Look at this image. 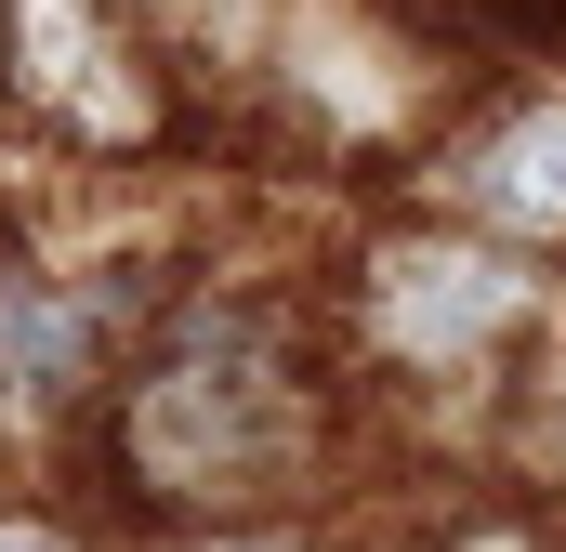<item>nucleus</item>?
Listing matches in <instances>:
<instances>
[{"label":"nucleus","mask_w":566,"mask_h":552,"mask_svg":"<svg viewBox=\"0 0 566 552\" xmlns=\"http://www.w3.org/2000/svg\"><path fill=\"white\" fill-rule=\"evenodd\" d=\"M329 329L303 302H264V289H171L145 316L133 369L106 382L93 408V474L133 500V513H171V527H238V513H277L303 500L316 447H329Z\"/></svg>","instance_id":"f257e3e1"},{"label":"nucleus","mask_w":566,"mask_h":552,"mask_svg":"<svg viewBox=\"0 0 566 552\" xmlns=\"http://www.w3.org/2000/svg\"><path fill=\"white\" fill-rule=\"evenodd\" d=\"M329 342H343V369H369L396 395H514V369L554 342V264H527L448 211L382 224L343 264Z\"/></svg>","instance_id":"f03ea898"},{"label":"nucleus","mask_w":566,"mask_h":552,"mask_svg":"<svg viewBox=\"0 0 566 552\" xmlns=\"http://www.w3.org/2000/svg\"><path fill=\"white\" fill-rule=\"evenodd\" d=\"M0 106L80 158H145L171 132V53L133 0H0Z\"/></svg>","instance_id":"7ed1b4c3"},{"label":"nucleus","mask_w":566,"mask_h":552,"mask_svg":"<svg viewBox=\"0 0 566 552\" xmlns=\"http://www.w3.org/2000/svg\"><path fill=\"white\" fill-rule=\"evenodd\" d=\"M171 289L106 264H40V251H0V434H66V421L106 408V382L133 369L145 316Z\"/></svg>","instance_id":"20e7f679"},{"label":"nucleus","mask_w":566,"mask_h":552,"mask_svg":"<svg viewBox=\"0 0 566 552\" xmlns=\"http://www.w3.org/2000/svg\"><path fill=\"white\" fill-rule=\"evenodd\" d=\"M422 211L527 251V264H566V79H514L474 119H448L422 145Z\"/></svg>","instance_id":"39448f33"},{"label":"nucleus","mask_w":566,"mask_h":552,"mask_svg":"<svg viewBox=\"0 0 566 552\" xmlns=\"http://www.w3.org/2000/svg\"><path fill=\"white\" fill-rule=\"evenodd\" d=\"M422 53H566V0H382Z\"/></svg>","instance_id":"423d86ee"},{"label":"nucleus","mask_w":566,"mask_h":552,"mask_svg":"<svg viewBox=\"0 0 566 552\" xmlns=\"http://www.w3.org/2000/svg\"><path fill=\"white\" fill-rule=\"evenodd\" d=\"M145 552H329L316 527H290V513H238V527H171V540Z\"/></svg>","instance_id":"0eeeda50"},{"label":"nucleus","mask_w":566,"mask_h":552,"mask_svg":"<svg viewBox=\"0 0 566 552\" xmlns=\"http://www.w3.org/2000/svg\"><path fill=\"white\" fill-rule=\"evenodd\" d=\"M0 552H93L66 513H40V500H0Z\"/></svg>","instance_id":"6e6552de"}]
</instances>
